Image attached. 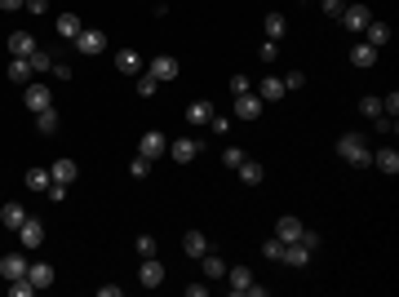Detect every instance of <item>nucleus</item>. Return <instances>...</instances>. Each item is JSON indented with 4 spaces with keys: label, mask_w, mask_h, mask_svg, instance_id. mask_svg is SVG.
<instances>
[{
    "label": "nucleus",
    "mask_w": 399,
    "mask_h": 297,
    "mask_svg": "<svg viewBox=\"0 0 399 297\" xmlns=\"http://www.w3.org/2000/svg\"><path fill=\"white\" fill-rule=\"evenodd\" d=\"M138 284H142V289H160V284H165V266H160L156 257H142V266H138Z\"/></svg>",
    "instance_id": "obj_8"
},
{
    "label": "nucleus",
    "mask_w": 399,
    "mask_h": 297,
    "mask_svg": "<svg viewBox=\"0 0 399 297\" xmlns=\"http://www.w3.org/2000/svg\"><path fill=\"white\" fill-rule=\"evenodd\" d=\"M200 266H204V275H208V280H222V275H226V262L213 253V248H208V253L200 257Z\"/></svg>",
    "instance_id": "obj_31"
},
{
    "label": "nucleus",
    "mask_w": 399,
    "mask_h": 297,
    "mask_svg": "<svg viewBox=\"0 0 399 297\" xmlns=\"http://www.w3.org/2000/svg\"><path fill=\"white\" fill-rule=\"evenodd\" d=\"M27 280H32L36 289H49V284H53V266L49 262H32V266H27Z\"/></svg>",
    "instance_id": "obj_23"
},
{
    "label": "nucleus",
    "mask_w": 399,
    "mask_h": 297,
    "mask_svg": "<svg viewBox=\"0 0 399 297\" xmlns=\"http://www.w3.org/2000/svg\"><path fill=\"white\" fill-rule=\"evenodd\" d=\"M58 125H62V120H58V111H53V107L36 111V129H40L45 138H53V133H58Z\"/></svg>",
    "instance_id": "obj_25"
},
{
    "label": "nucleus",
    "mask_w": 399,
    "mask_h": 297,
    "mask_svg": "<svg viewBox=\"0 0 399 297\" xmlns=\"http://www.w3.org/2000/svg\"><path fill=\"white\" fill-rule=\"evenodd\" d=\"M23 102L32 111H45V107H53V89L45 85V80H32V85H27V94H23Z\"/></svg>",
    "instance_id": "obj_7"
},
{
    "label": "nucleus",
    "mask_w": 399,
    "mask_h": 297,
    "mask_svg": "<svg viewBox=\"0 0 399 297\" xmlns=\"http://www.w3.org/2000/svg\"><path fill=\"white\" fill-rule=\"evenodd\" d=\"M9 293H14V297H32V293H36V284L23 275V280H9Z\"/></svg>",
    "instance_id": "obj_38"
},
{
    "label": "nucleus",
    "mask_w": 399,
    "mask_h": 297,
    "mask_svg": "<svg viewBox=\"0 0 399 297\" xmlns=\"http://www.w3.org/2000/svg\"><path fill=\"white\" fill-rule=\"evenodd\" d=\"M373 164L386 173V178H395V173H399V151H395V146H382V151H373Z\"/></svg>",
    "instance_id": "obj_19"
},
{
    "label": "nucleus",
    "mask_w": 399,
    "mask_h": 297,
    "mask_svg": "<svg viewBox=\"0 0 399 297\" xmlns=\"http://www.w3.org/2000/svg\"><path fill=\"white\" fill-rule=\"evenodd\" d=\"M337 155L346 164H355V169H368V164H373V146H368L364 133H341L337 138Z\"/></svg>",
    "instance_id": "obj_1"
},
{
    "label": "nucleus",
    "mask_w": 399,
    "mask_h": 297,
    "mask_svg": "<svg viewBox=\"0 0 399 297\" xmlns=\"http://www.w3.org/2000/svg\"><path fill=\"white\" fill-rule=\"evenodd\" d=\"M284 89H306V71H284Z\"/></svg>",
    "instance_id": "obj_39"
},
{
    "label": "nucleus",
    "mask_w": 399,
    "mask_h": 297,
    "mask_svg": "<svg viewBox=\"0 0 399 297\" xmlns=\"http://www.w3.org/2000/svg\"><path fill=\"white\" fill-rule=\"evenodd\" d=\"M275 53H280V49H275V40H266L262 49H258V58H262V62H275Z\"/></svg>",
    "instance_id": "obj_48"
},
{
    "label": "nucleus",
    "mask_w": 399,
    "mask_h": 297,
    "mask_svg": "<svg viewBox=\"0 0 399 297\" xmlns=\"http://www.w3.org/2000/svg\"><path fill=\"white\" fill-rule=\"evenodd\" d=\"M182 253L186 257H204L208 253V235H204V231H186V235H182Z\"/></svg>",
    "instance_id": "obj_18"
},
{
    "label": "nucleus",
    "mask_w": 399,
    "mask_h": 297,
    "mask_svg": "<svg viewBox=\"0 0 399 297\" xmlns=\"http://www.w3.org/2000/svg\"><path fill=\"white\" fill-rule=\"evenodd\" d=\"M147 76H156L160 85H169V80H178V58H173V53H156V58L147 62Z\"/></svg>",
    "instance_id": "obj_4"
},
{
    "label": "nucleus",
    "mask_w": 399,
    "mask_h": 297,
    "mask_svg": "<svg viewBox=\"0 0 399 297\" xmlns=\"http://www.w3.org/2000/svg\"><path fill=\"white\" fill-rule=\"evenodd\" d=\"M27 191H40V196H45V191H49V182H53V173L49 169H27Z\"/></svg>",
    "instance_id": "obj_29"
},
{
    "label": "nucleus",
    "mask_w": 399,
    "mask_h": 297,
    "mask_svg": "<svg viewBox=\"0 0 399 297\" xmlns=\"http://www.w3.org/2000/svg\"><path fill=\"white\" fill-rule=\"evenodd\" d=\"M71 44H75V49L84 53V58H98V53L107 49V31H98V27H84V31L75 36Z\"/></svg>",
    "instance_id": "obj_3"
},
{
    "label": "nucleus",
    "mask_w": 399,
    "mask_h": 297,
    "mask_svg": "<svg viewBox=\"0 0 399 297\" xmlns=\"http://www.w3.org/2000/svg\"><path fill=\"white\" fill-rule=\"evenodd\" d=\"M319 5H324V14H328V18H337L341 9H346V0H319Z\"/></svg>",
    "instance_id": "obj_47"
},
{
    "label": "nucleus",
    "mask_w": 399,
    "mask_h": 297,
    "mask_svg": "<svg viewBox=\"0 0 399 297\" xmlns=\"http://www.w3.org/2000/svg\"><path fill=\"white\" fill-rule=\"evenodd\" d=\"M262 253L271 257V262H280V257H284V240H280V235H271V240L262 244Z\"/></svg>",
    "instance_id": "obj_37"
},
{
    "label": "nucleus",
    "mask_w": 399,
    "mask_h": 297,
    "mask_svg": "<svg viewBox=\"0 0 399 297\" xmlns=\"http://www.w3.org/2000/svg\"><path fill=\"white\" fill-rule=\"evenodd\" d=\"M156 94H160V80L142 71V76H138V98H156Z\"/></svg>",
    "instance_id": "obj_33"
},
{
    "label": "nucleus",
    "mask_w": 399,
    "mask_h": 297,
    "mask_svg": "<svg viewBox=\"0 0 399 297\" xmlns=\"http://www.w3.org/2000/svg\"><path fill=\"white\" fill-rule=\"evenodd\" d=\"M258 98H262V102H280V98H284V80H280V76H266L262 85H258Z\"/></svg>",
    "instance_id": "obj_27"
},
{
    "label": "nucleus",
    "mask_w": 399,
    "mask_h": 297,
    "mask_svg": "<svg viewBox=\"0 0 399 297\" xmlns=\"http://www.w3.org/2000/svg\"><path fill=\"white\" fill-rule=\"evenodd\" d=\"M27 5V0H0V9H5V14H9V9H23Z\"/></svg>",
    "instance_id": "obj_51"
},
{
    "label": "nucleus",
    "mask_w": 399,
    "mask_h": 297,
    "mask_svg": "<svg viewBox=\"0 0 399 297\" xmlns=\"http://www.w3.org/2000/svg\"><path fill=\"white\" fill-rule=\"evenodd\" d=\"M226 284H231V293H253V297H266V284H258L249 275V266H226V275H222Z\"/></svg>",
    "instance_id": "obj_2"
},
{
    "label": "nucleus",
    "mask_w": 399,
    "mask_h": 297,
    "mask_svg": "<svg viewBox=\"0 0 399 297\" xmlns=\"http://www.w3.org/2000/svg\"><path fill=\"white\" fill-rule=\"evenodd\" d=\"M53 80H71V67H66V62H58V58H53Z\"/></svg>",
    "instance_id": "obj_49"
},
{
    "label": "nucleus",
    "mask_w": 399,
    "mask_h": 297,
    "mask_svg": "<svg viewBox=\"0 0 399 297\" xmlns=\"http://www.w3.org/2000/svg\"><path fill=\"white\" fill-rule=\"evenodd\" d=\"M280 262H284V266H293V271H302V266L311 262V248L293 240V244H284V257H280Z\"/></svg>",
    "instance_id": "obj_17"
},
{
    "label": "nucleus",
    "mask_w": 399,
    "mask_h": 297,
    "mask_svg": "<svg viewBox=\"0 0 399 297\" xmlns=\"http://www.w3.org/2000/svg\"><path fill=\"white\" fill-rule=\"evenodd\" d=\"M27 266H32V262H27L23 253H5V257H0V280H23Z\"/></svg>",
    "instance_id": "obj_10"
},
{
    "label": "nucleus",
    "mask_w": 399,
    "mask_h": 297,
    "mask_svg": "<svg viewBox=\"0 0 399 297\" xmlns=\"http://www.w3.org/2000/svg\"><path fill=\"white\" fill-rule=\"evenodd\" d=\"M200 146H204V142H195V138H178V142H169V155H173L178 164H191L200 155Z\"/></svg>",
    "instance_id": "obj_11"
},
{
    "label": "nucleus",
    "mask_w": 399,
    "mask_h": 297,
    "mask_svg": "<svg viewBox=\"0 0 399 297\" xmlns=\"http://www.w3.org/2000/svg\"><path fill=\"white\" fill-rule=\"evenodd\" d=\"M27 14H36V18H40V14H49V0H27Z\"/></svg>",
    "instance_id": "obj_43"
},
{
    "label": "nucleus",
    "mask_w": 399,
    "mask_h": 297,
    "mask_svg": "<svg viewBox=\"0 0 399 297\" xmlns=\"http://www.w3.org/2000/svg\"><path fill=\"white\" fill-rule=\"evenodd\" d=\"M45 196H49L53 204H62L66 200V187H62V182H49V191H45Z\"/></svg>",
    "instance_id": "obj_44"
},
{
    "label": "nucleus",
    "mask_w": 399,
    "mask_h": 297,
    "mask_svg": "<svg viewBox=\"0 0 399 297\" xmlns=\"http://www.w3.org/2000/svg\"><path fill=\"white\" fill-rule=\"evenodd\" d=\"M231 94H235V98L249 94V76H231Z\"/></svg>",
    "instance_id": "obj_45"
},
{
    "label": "nucleus",
    "mask_w": 399,
    "mask_h": 297,
    "mask_svg": "<svg viewBox=\"0 0 399 297\" xmlns=\"http://www.w3.org/2000/svg\"><path fill=\"white\" fill-rule=\"evenodd\" d=\"M5 76L14 80V85H32V58H9V67H5Z\"/></svg>",
    "instance_id": "obj_16"
},
{
    "label": "nucleus",
    "mask_w": 399,
    "mask_h": 297,
    "mask_svg": "<svg viewBox=\"0 0 399 297\" xmlns=\"http://www.w3.org/2000/svg\"><path fill=\"white\" fill-rule=\"evenodd\" d=\"M186 120H191V125L200 129V125H208V120H213V102H191V107H186Z\"/></svg>",
    "instance_id": "obj_28"
},
{
    "label": "nucleus",
    "mask_w": 399,
    "mask_h": 297,
    "mask_svg": "<svg viewBox=\"0 0 399 297\" xmlns=\"http://www.w3.org/2000/svg\"><path fill=\"white\" fill-rule=\"evenodd\" d=\"M240 160H244L240 146H226V151H222V164H226V169H240Z\"/></svg>",
    "instance_id": "obj_40"
},
{
    "label": "nucleus",
    "mask_w": 399,
    "mask_h": 297,
    "mask_svg": "<svg viewBox=\"0 0 399 297\" xmlns=\"http://www.w3.org/2000/svg\"><path fill=\"white\" fill-rule=\"evenodd\" d=\"M32 53H36V36H27V31L9 36V58H32Z\"/></svg>",
    "instance_id": "obj_15"
},
{
    "label": "nucleus",
    "mask_w": 399,
    "mask_h": 297,
    "mask_svg": "<svg viewBox=\"0 0 399 297\" xmlns=\"http://www.w3.org/2000/svg\"><path fill=\"white\" fill-rule=\"evenodd\" d=\"M359 36H364V44H373V49H386V44H391V27L377 23V18H373V23H368Z\"/></svg>",
    "instance_id": "obj_13"
},
{
    "label": "nucleus",
    "mask_w": 399,
    "mask_h": 297,
    "mask_svg": "<svg viewBox=\"0 0 399 297\" xmlns=\"http://www.w3.org/2000/svg\"><path fill=\"white\" fill-rule=\"evenodd\" d=\"M18 240H23V248H40L45 244V227L36 218H27L23 227H18Z\"/></svg>",
    "instance_id": "obj_14"
},
{
    "label": "nucleus",
    "mask_w": 399,
    "mask_h": 297,
    "mask_svg": "<svg viewBox=\"0 0 399 297\" xmlns=\"http://www.w3.org/2000/svg\"><path fill=\"white\" fill-rule=\"evenodd\" d=\"M284 27H289V23H284V14H266V23H262V31H266V36H271V40H284Z\"/></svg>",
    "instance_id": "obj_32"
},
{
    "label": "nucleus",
    "mask_w": 399,
    "mask_h": 297,
    "mask_svg": "<svg viewBox=\"0 0 399 297\" xmlns=\"http://www.w3.org/2000/svg\"><path fill=\"white\" fill-rule=\"evenodd\" d=\"M359 116H368V120H373V116H382V98H373V94H368V98H359Z\"/></svg>",
    "instance_id": "obj_36"
},
{
    "label": "nucleus",
    "mask_w": 399,
    "mask_h": 297,
    "mask_svg": "<svg viewBox=\"0 0 399 297\" xmlns=\"http://www.w3.org/2000/svg\"><path fill=\"white\" fill-rule=\"evenodd\" d=\"M116 71H125V76H138V71H142L138 49H120V53H116Z\"/></svg>",
    "instance_id": "obj_26"
},
{
    "label": "nucleus",
    "mask_w": 399,
    "mask_h": 297,
    "mask_svg": "<svg viewBox=\"0 0 399 297\" xmlns=\"http://www.w3.org/2000/svg\"><path fill=\"white\" fill-rule=\"evenodd\" d=\"M231 107H235V120H258L262 111H266V102H262L258 94H240Z\"/></svg>",
    "instance_id": "obj_9"
},
{
    "label": "nucleus",
    "mask_w": 399,
    "mask_h": 297,
    "mask_svg": "<svg viewBox=\"0 0 399 297\" xmlns=\"http://www.w3.org/2000/svg\"><path fill=\"white\" fill-rule=\"evenodd\" d=\"M129 178H151V160H147V155H133V160H129Z\"/></svg>",
    "instance_id": "obj_34"
},
{
    "label": "nucleus",
    "mask_w": 399,
    "mask_h": 297,
    "mask_svg": "<svg viewBox=\"0 0 399 297\" xmlns=\"http://www.w3.org/2000/svg\"><path fill=\"white\" fill-rule=\"evenodd\" d=\"M98 297H120V284H98Z\"/></svg>",
    "instance_id": "obj_50"
},
{
    "label": "nucleus",
    "mask_w": 399,
    "mask_h": 297,
    "mask_svg": "<svg viewBox=\"0 0 399 297\" xmlns=\"http://www.w3.org/2000/svg\"><path fill=\"white\" fill-rule=\"evenodd\" d=\"M302 231H306V227H302V222H298V218H293V213H284V218H280V222H275V235H280V240H284V244H293V240H298V235H302Z\"/></svg>",
    "instance_id": "obj_21"
},
{
    "label": "nucleus",
    "mask_w": 399,
    "mask_h": 297,
    "mask_svg": "<svg viewBox=\"0 0 399 297\" xmlns=\"http://www.w3.org/2000/svg\"><path fill=\"white\" fill-rule=\"evenodd\" d=\"M80 31H84V23L75 14H58V36H62V40H75Z\"/></svg>",
    "instance_id": "obj_30"
},
{
    "label": "nucleus",
    "mask_w": 399,
    "mask_h": 297,
    "mask_svg": "<svg viewBox=\"0 0 399 297\" xmlns=\"http://www.w3.org/2000/svg\"><path fill=\"white\" fill-rule=\"evenodd\" d=\"M32 71H36V76H40V71H53V53L36 49V53H32Z\"/></svg>",
    "instance_id": "obj_35"
},
{
    "label": "nucleus",
    "mask_w": 399,
    "mask_h": 297,
    "mask_svg": "<svg viewBox=\"0 0 399 297\" xmlns=\"http://www.w3.org/2000/svg\"><path fill=\"white\" fill-rule=\"evenodd\" d=\"M298 244H306L311 253H315V248H319V231H302V235H298Z\"/></svg>",
    "instance_id": "obj_42"
},
{
    "label": "nucleus",
    "mask_w": 399,
    "mask_h": 297,
    "mask_svg": "<svg viewBox=\"0 0 399 297\" xmlns=\"http://www.w3.org/2000/svg\"><path fill=\"white\" fill-rule=\"evenodd\" d=\"M133 248H138V257H156V240H151V235H138Z\"/></svg>",
    "instance_id": "obj_41"
},
{
    "label": "nucleus",
    "mask_w": 399,
    "mask_h": 297,
    "mask_svg": "<svg viewBox=\"0 0 399 297\" xmlns=\"http://www.w3.org/2000/svg\"><path fill=\"white\" fill-rule=\"evenodd\" d=\"M373 62H377V49H373V44H364V40H355V44H350V67H373Z\"/></svg>",
    "instance_id": "obj_20"
},
{
    "label": "nucleus",
    "mask_w": 399,
    "mask_h": 297,
    "mask_svg": "<svg viewBox=\"0 0 399 297\" xmlns=\"http://www.w3.org/2000/svg\"><path fill=\"white\" fill-rule=\"evenodd\" d=\"M235 173H240V182H244V187H258V182L266 178V169H262L258 160H240V169H235Z\"/></svg>",
    "instance_id": "obj_24"
},
{
    "label": "nucleus",
    "mask_w": 399,
    "mask_h": 297,
    "mask_svg": "<svg viewBox=\"0 0 399 297\" xmlns=\"http://www.w3.org/2000/svg\"><path fill=\"white\" fill-rule=\"evenodd\" d=\"M49 173H53V182H62V187H71V182L80 178V169H75V160H71V155H58V160L49 164Z\"/></svg>",
    "instance_id": "obj_12"
},
{
    "label": "nucleus",
    "mask_w": 399,
    "mask_h": 297,
    "mask_svg": "<svg viewBox=\"0 0 399 297\" xmlns=\"http://www.w3.org/2000/svg\"><path fill=\"white\" fill-rule=\"evenodd\" d=\"M208 129H213V133H226V129H231V116H213V120H208Z\"/></svg>",
    "instance_id": "obj_46"
},
{
    "label": "nucleus",
    "mask_w": 399,
    "mask_h": 297,
    "mask_svg": "<svg viewBox=\"0 0 399 297\" xmlns=\"http://www.w3.org/2000/svg\"><path fill=\"white\" fill-rule=\"evenodd\" d=\"M337 18H341V23H346V31H355V36L364 31L368 23H373V14H368V5H359V0H355V5H346V9H341Z\"/></svg>",
    "instance_id": "obj_6"
},
{
    "label": "nucleus",
    "mask_w": 399,
    "mask_h": 297,
    "mask_svg": "<svg viewBox=\"0 0 399 297\" xmlns=\"http://www.w3.org/2000/svg\"><path fill=\"white\" fill-rule=\"evenodd\" d=\"M165 151H169V138L160 133V129H147V133H142V142H138V155H147V160H160Z\"/></svg>",
    "instance_id": "obj_5"
},
{
    "label": "nucleus",
    "mask_w": 399,
    "mask_h": 297,
    "mask_svg": "<svg viewBox=\"0 0 399 297\" xmlns=\"http://www.w3.org/2000/svg\"><path fill=\"white\" fill-rule=\"evenodd\" d=\"M23 222H27V209H23V204H18V200H9L5 209H0V227L18 231V227H23Z\"/></svg>",
    "instance_id": "obj_22"
}]
</instances>
